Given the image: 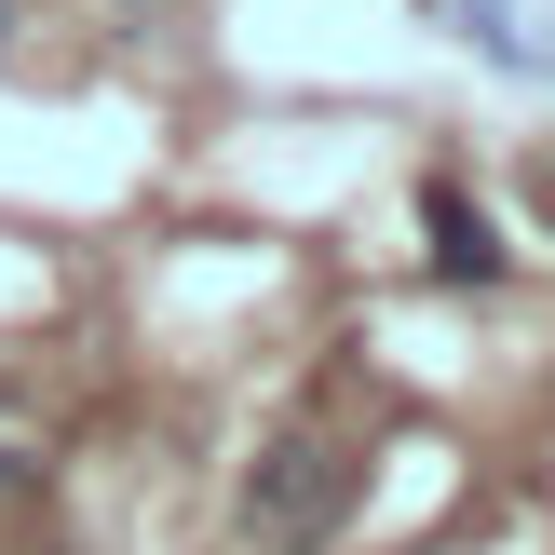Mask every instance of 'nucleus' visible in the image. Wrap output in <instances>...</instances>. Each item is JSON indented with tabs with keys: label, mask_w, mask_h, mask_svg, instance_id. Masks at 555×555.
Instances as JSON below:
<instances>
[{
	"label": "nucleus",
	"mask_w": 555,
	"mask_h": 555,
	"mask_svg": "<svg viewBox=\"0 0 555 555\" xmlns=\"http://www.w3.org/2000/svg\"><path fill=\"white\" fill-rule=\"evenodd\" d=\"M421 231H434V271H448V285H502V231H488V217L461 204L448 177L421 190Z\"/></svg>",
	"instance_id": "7ed1b4c3"
},
{
	"label": "nucleus",
	"mask_w": 555,
	"mask_h": 555,
	"mask_svg": "<svg viewBox=\"0 0 555 555\" xmlns=\"http://www.w3.org/2000/svg\"><path fill=\"white\" fill-rule=\"evenodd\" d=\"M14 488H27V448H0V502H14Z\"/></svg>",
	"instance_id": "20e7f679"
},
{
	"label": "nucleus",
	"mask_w": 555,
	"mask_h": 555,
	"mask_svg": "<svg viewBox=\"0 0 555 555\" xmlns=\"http://www.w3.org/2000/svg\"><path fill=\"white\" fill-rule=\"evenodd\" d=\"M448 27H461L502 81H555V0H448Z\"/></svg>",
	"instance_id": "f03ea898"
},
{
	"label": "nucleus",
	"mask_w": 555,
	"mask_h": 555,
	"mask_svg": "<svg viewBox=\"0 0 555 555\" xmlns=\"http://www.w3.org/2000/svg\"><path fill=\"white\" fill-rule=\"evenodd\" d=\"M339 515H352V448L339 434H285V448L244 475V542H271V555H312Z\"/></svg>",
	"instance_id": "f257e3e1"
},
{
	"label": "nucleus",
	"mask_w": 555,
	"mask_h": 555,
	"mask_svg": "<svg viewBox=\"0 0 555 555\" xmlns=\"http://www.w3.org/2000/svg\"><path fill=\"white\" fill-rule=\"evenodd\" d=\"M0 27H14V14H0Z\"/></svg>",
	"instance_id": "39448f33"
}]
</instances>
